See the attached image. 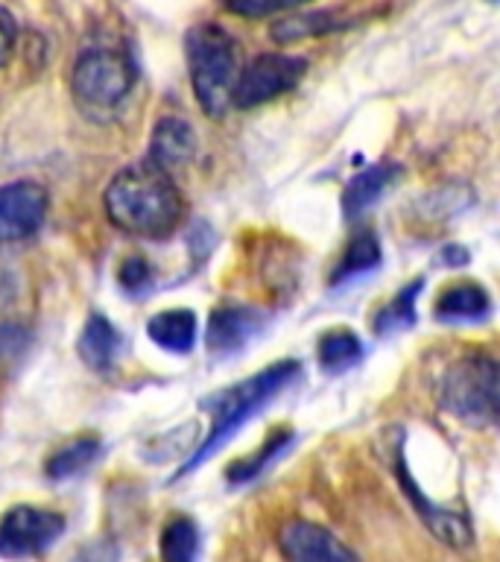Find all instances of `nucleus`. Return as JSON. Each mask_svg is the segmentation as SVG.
<instances>
[{
	"mask_svg": "<svg viewBox=\"0 0 500 562\" xmlns=\"http://www.w3.org/2000/svg\"><path fill=\"white\" fill-rule=\"evenodd\" d=\"M105 214L126 235L164 240L175 232L184 214V200L173 173L156 161H135L123 167L105 188Z\"/></svg>",
	"mask_w": 500,
	"mask_h": 562,
	"instance_id": "f257e3e1",
	"label": "nucleus"
},
{
	"mask_svg": "<svg viewBox=\"0 0 500 562\" xmlns=\"http://www.w3.org/2000/svg\"><path fill=\"white\" fill-rule=\"evenodd\" d=\"M302 372L296 360H279L272 367L254 372L252 378H246L240 384L228 386L219 395H214L211 402H205V411H211V430L205 442L191 454V460L179 469L175 477L196 472V465H202L208 457H214L219 448L226 446L228 439L235 437L237 430L243 428L246 422L252 419L254 413L263 411L275 395L287 384H293Z\"/></svg>",
	"mask_w": 500,
	"mask_h": 562,
	"instance_id": "f03ea898",
	"label": "nucleus"
},
{
	"mask_svg": "<svg viewBox=\"0 0 500 562\" xmlns=\"http://www.w3.org/2000/svg\"><path fill=\"white\" fill-rule=\"evenodd\" d=\"M188 68H191L193 94L200 100L202 112L219 121L235 105L237 86V44L214 21H202L184 38Z\"/></svg>",
	"mask_w": 500,
	"mask_h": 562,
	"instance_id": "7ed1b4c3",
	"label": "nucleus"
},
{
	"mask_svg": "<svg viewBox=\"0 0 500 562\" xmlns=\"http://www.w3.org/2000/svg\"><path fill=\"white\" fill-rule=\"evenodd\" d=\"M135 82H138V65L132 61L129 53L103 44L79 53L70 77L77 103L91 114L114 112L132 94Z\"/></svg>",
	"mask_w": 500,
	"mask_h": 562,
	"instance_id": "20e7f679",
	"label": "nucleus"
},
{
	"mask_svg": "<svg viewBox=\"0 0 500 562\" xmlns=\"http://www.w3.org/2000/svg\"><path fill=\"white\" fill-rule=\"evenodd\" d=\"M442 407L465 425L498 422V360L489 355L459 358L442 378Z\"/></svg>",
	"mask_w": 500,
	"mask_h": 562,
	"instance_id": "39448f33",
	"label": "nucleus"
},
{
	"mask_svg": "<svg viewBox=\"0 0 500 562\" xmlns=\"http://www.w3.org/2000/svg\"><path fill=\"white\" fill-rule=\"evenodd\" d=\"M307 70V59L289 56V53H261L237 74L235 105L254 109L270 103L275 97L289 94L302 82Z\"/></svg>",
	"mask_w": 500,
	"mask_h": 562,
	"instance_id": "423d86ee",
	"label": "nucleus"
},
{
	"mask_svg": "<svg viewBox=\"0 0 500 562\" xmlns=\"http://www.w3.org/2000/svg\"><path fill=\"white\" fill-rule=\"evenodd\" d=\"M65 533V518L53 509L12 507L0 518V557L3 560H24L38 557Z\"/></svg>",
	"mask_w": 500,
	"mask_h": 562,
	"instance_id": "0eeeda50",
	"label": "nucleus"
},
{
	"mask_svg": "<svg viewBox=\"0 0 500 562\" xmlns=\"http://www.w3.org/2000/svg\"><path fill=\"white\" fill-rule=\"evenodd\" d=\"M50 196L33 179L0 184V246L33 237L47 220Z\"/></svg>",
	"mask_w": 500,
	"mask_h": 562,
	"instance_id": "6e6552de",
	"label": "nucleus"
},
{
	"mask_svg": "<svg viewBox=\"0 0 500 562\" xmlns=\"http://www.w3.org/2000/svg\"><path fill=\"white\" fill-rule=\"evenodd\" d=\"M281 553L296 562H354L357 553L319 525L310 521H287L279 530Z\"/></svg>",
	"mask_w": 500,
	"mask_h": 562,
	"instance_id": "1a4fd4ad",
	"label": "nucleus"
},
{
	"mask_svg": "<svg viewBox=\"0 0 500 562\" xmlns=\"http://www.w3.org/2000/svg\"><path fill=\"white\" fill-rule=\"evenodd\" d=\"M263 323H266L263 311H258V307L252 305L217 307V311L211 314L208 334H205L208 351L211 355H219V358L235 355V351L249 346V342L263 331Z\"/></svg>",
	"mask_w": 500,
	"mask_h": 562,
	"instance_id": "9d476101",
	"label": "nucleus"
},
{
	"mask_svg": "<svg viewBox=\"0 0 500 562\" xmlns=\"http://www.w3.org/2000/svg\"><path fill=\"white\" fill-rule=\"evenodd\" d=\"M398 474H401V483H404V492H407V498L416 504L419 509L421 521L433 530L439 542L451 544V548H468L474 542V530L468 525V518L454 513V509L447 507H439L433 501H428L421 495V490L412 483V477L404 472V460H398Z\"/></svg>",
	"mask_w": 500,
	"mask_h": 562,
	"instance_id": "9b49d317",
	"label": "nucleus"
},
{
	"mask_svg": "<svg viewBox=\"0 0 500 562\" xmlns=\"http://www.w3.org/2000/svg\"><path fill=\"white\" fill-rule=\"evenodd\" d=\"M193 156H196V130L179 114H164L149 138V161L173 173V167L188 165Z\"/></svg>",
	"mask_w": 500,
	"mask_h": 562,
	"instance_id": "f8f14e48",
	"label": "nucleus"
},
{
	"mask_svg": "<svg viewBox=\"0 0 500 562\" xmlns=\"http://www.w3.org/2000/svg\"><path fill=\"white\" fill-rule=\"evenodd\" d=\"M404 167L398 161H377L368 165L366 170H360L342 191V214L345 220L360 217L363 211H368L398 179H401Z\"/></svg>",
	"mask_w": 500,
	"mask_h": 562,
	"instance_id": "ddd939ff",
	"label": "nucleus"
},
{
	"mask_svg": "<svg viewBox=\"0 0 500 562\" xmlns=\"http://www.w3.org/2000/svg\"><path fill=\"white\" fill-rule=\"evenodd\" d=\"M77 349L79 358L86 360L88 367L96 369V372H109L114 367L117 355H121L123 337L103 314H91L82 334H79Z\"/></svg>",
	"mask_w": 500,
	"mask_h": 562,
	"instance_id": "4468645a",
	"label": "nucleus"
},
{
	"mask_svg": "<svg viewBox=\"0 0 500 562\" xmlns=\"http://www.w3.org/2000/svg\"><path fill=\"white\" fill-rule=\"evenodd\" d=\"M489 293L474 281H459L436 299V316L442 323H480L489 316Z\"/></svg>",
	"mask_w": 500,
	"mask_h": 562,
	"instance_id": "2eb2a0df",
	"label": "nucleus"
},
{
	"mask_svg": "<svg viewBox=\"0 0 500 562\" xmlns=\"http://www.w3.org/2000/svg\"><path fill=\"white\" fill-rule=\"evenodd\" d=\"M147 337L158 349L188 355L196 342V314L193 311H161L147 323Z\"/></svg>",
	"mask_w": 500,
	"mask_h": 562,
	"instance_id": "dca6fc26",
	"label": "nucleus"
},
{
	"mask_svg": "<svg viewBox=\"0 0 500 562\" xmlns=\"http://www.w3.org/2000/svg\"><path fill=\"white\" fill-rule=\"evenodd\" d=\"M384 261V252H380V244H377L375 232H357V235L351 237L349 246L342 249L340 261L333 267L331 272V284H349L351 279H357V276H366L377 267V263Z\"/></svg>",
	"mask_w": 500,
	"mask_h": 562,
	"instance_id": "f3484780",
	"label": "nucleus"
},
{
	"mask_svg": "<svg viewBox=\"0 0 500 562\" xmlns=\"http://www.w3.org/2000/svg\"><path fill=\"white\" fill-rule=\"evenodd\" d=\"M316 351H319V367L328 375H342V372H349V369H354L360 363V358H363V342L349 328H333V331L319 337Z\"/></svg>",
	"mask_w": 500,
	"mask_h": 562,
	"instance_id": "a211bd4d",
	"label": "nucleus"
},
{
	"mask_svg": "<svg viewBox=\"0 0 500 562\" xmlns=\"http://www.w3.org/2000/svg\"><path fill=\"white\" fill-rule=\"evenodd\" d=\"M96 454H100V439L96 437H77L59 446L50 454L47 465H44V472L53 481H68L73 474H79L82 469L94 463Z\"/></svg>",
	"mask_w": 500,
	"mask_h": 562,
	"instance_id": "6ab92c4d",
	"label": "nucleus"
},
{
	"mask_svg": "<svg viewBox=\"0 0 500 562\" xmlns=\"http://www.w3.org/2000/svg\"><path fill=\"white\" fill-rule=\"evenodd\" d=\"M349 24L351 21H345L337 12H305V15H289L279 21L272 26V38L279 44H293L302 42V38H310V35L333 33V30H342Z\"/></svg>",
	"mask_w": 500,
	"mask_h": 562,
	"instance_id": "aec40b11",
	"label": "nucleus"
},
{
	"mask_svg": "<svg viewBox=\"0 0 500 562\" xmlns=\"http://www.w3.org/2000/svg\"><path fill=\"white\" fill-rule=\"evenodd\" d=\"M421 288H424L421 279H416L410 288L398 290V293H395V296L375 314V323H372L375 334H393L410 328V325L416 323V299H419Z\"/></svg>",
	"mask_w": 500,
	"mask_h": 562,
	"instance_id": "412c9836",
	"label": "nucleus"
},
{
	"mask_svg": "<svg viewBox=\"0 0 500 562\" xmlns=\"http://www.w3.org/2000/svg\"><path fill=\"white\" fill-rule=\"evenodd\" d=\"M289 446H293V430H279V434L266 439V442H263V446L258 448L249 460H240V463L228 465V481L231 483L254 481V477H258L266 465L275 463V460H279Z\"/></svg>",
	"mask_w": 500,
	"mask_h": 562,
	"instance_id": "4be33fe9",
	"label": "nucleus"
},
{
	"mask_svg": "<svg viewBox=\"0 0 500 562\" xmlns=\"http://www.w3.org/2000/svg\"><path fill=\"white\" fill-rule=\"evenodd\" d=\"M200 553V527L188 516L173 518L161 533V557L170 562H191Z\"/></svg>",
	"mask_w": 500,
	"mask_h": 562,
	"instance_id": "5701e85b",
	"label": "nucleus"
},
{
	"mask_svg": "<svg viewBox=\"0 0 500 562\" xmlns=\"http://www.w3.org/2000/svg\"><path fill=\"white\" fill-rule=\"evenodd\" d=\"M152 279H156V272L149 267L147 258H140V255H129L126 261L121 263V288L132 296H140V293H147L152 288Z\"/></svg>",
	"mask_w": 500,
	"mask_h": 562,
	"instance_id": "b1692460",
	"label": "nucleus"
},
{
	"mask_svg": "<svg viewBox=\"0 0 500 562\" xmlns=\"http://www.w3.org/2000/svg\"><path fill=\"white\" fill-rule=\"evenodd\" d=\"M228 12L243 18H266L275 15V12H284V9L305 7L310 0H223Z\"/></svg>",
	"mask_w": 500,
	"mask_h": 562,
	"instance_id": "393cba45",
	"label": "nucleus"
},
{
	"mask_svg": "<svg viewBox=\"0 0 500 562\" xmlns=\"http://www.w3.org/2000/svg\"><path fill=\"white\" fill-rule=\"evenodd\" d=\"M15 38H18V26L15 18L9 15L7 9L0 7V68L12 59V50H15Z\"/></svg>",
	"mask_w": 500,
	"mask_h": 562,
	"instance_id": "a878e982",
	"label": "nucleus"
},
{
	"mask_svg": "<svg viewBox=\"0 0 500 562\" xmlns=\"http://www.w3.org/2000/svg\"><path fill=\"white\" fill-rule=\"evenodd\" d=\"M26 331L21 325H0V363L24 349Z\"/></svg>",
	"mask_w": 500,
	"mask_h": 562,
	"instance_id": "bb28decb",
	"label": "nucleus"
},
{
	"mask_svg": "<svg viewBox=\"0 0 500 562\" xmlns=\"http://www.w3.org/2000/svg\"><path fill=\"white\" fill-rule=\"evenodd\" d=\"M489 3H495V0H489Z\"/></svg>",
	"mask_w": 500,
	"mask_h": 562,
	"instance_id": "cd10ccee",
	"label": "nucleus"
}]
</instances>
